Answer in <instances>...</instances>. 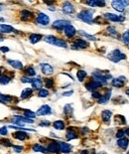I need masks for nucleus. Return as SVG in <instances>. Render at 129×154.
Instances as JSON below:
<instances>
[{"label": "nucleus", "mask_w": 129, "mask_h": 154, "mask_svg": "<svg viewBox=\"0 0 129 154\" xmlns=\"http://www.w3.org/2000/svg\"><path fill=\"white\" fill-rule=\"evenodd\" d=\"M107 57H108V59H109V60L112 61L113 63H118L119 61L124 60V59L126 58V56L124 55L123 53H121V52H120L118 49L113 50L111 53H109V54H108Z\"/></svg>", "instance_id": "3"}, {"label": "nucleus", "mask_w": 129, "mask_h": 154, "mask_svg": "<svg viewBox=\"0 0 129 154\" xmlns=\"http://www.w3.org/2000/svg\"><path fill=\"white\" fill-rule=\"evenodd\" d=\"M66 137H67V140H73V139L78 137V135H77V132L74 131L73 128H69L67 133H66Z\"/></svg>", "instance_id": "22"}, {"label": "nucleus", "mask_w": 129, "mask_h": 154, "mask_svg": "<svg viewBox=\"0 0 129 154\" xmlns=\"http://www.w3.org/2000/svg\"><path fill=\"white\" fill-rule=\"evenodd\" d=\"M2 71H3V68L0 67V77H1V74H2Z\"/></svg>", "instance_id": "54"}, {"label": "nucleus", "mask_w": 129, "mask_h": 154, "mask_svg": "<svg viewBox=\"0 0 129 154\" xmlns=\"http://www.w3.org/2000/svg\"><path fill=\"white\" fill-rule=\"evenodd\" d=\"M107 33L109 34L110 36H112V37H117V31H116V29L114 27H112V26H109V27H107L106 29Z\"/></svg>", "instance_id": "32"}, {"label": "nucleus", "mask_w": 129, "mask_h": 154, "mask_svg": "<svg viewBox=\"0 0 129 154\" xmlns=\"http://www.w3.org/2000/svg\"><path fill=\"white\" fill-rule=\"evenodd\" d=\"M32 149H33V151H35V152H43V153H47L48 152V150L44 146L40 145V144H34Z\"/></svg>", "instance_id": "26"}, {"label": "nucleus", "mask_w": 129, "mask_h": 154, "mask_svg": "<svg viewBox=\"0 0 129 154\" xmlns=\"http://www.w3.org/2000/svg\"><path fill=\"white\" fill-rule=\"evenodd\" d=\"M10 81H11V79L8 76H1L0 77V84L1 85H7Z\"/></svg>", "instance_id": "36"}, {"label": "nucleus", "mask_w": 129, "mask_h": 154, "mask_svg": "<svg viewBox=\"0 0 129 154\" xmlns=\"http://www.w3.org/2000/svg\"><path fill=\"white\" fill-rule=\"evenodd\" d=\"M100 97H101V94H99V93H96V92H93L92 93V98L93 99H100Z\"/></svg>", "instance_id": "48"}, {"label": "nucleus", "mask_w": 129, "mask_h": 154, "mask_svg": "<svg viewBox=\"0 0 129 154\" xmlns=\"http://www.w3.org/2000/svg\"><path fill=\"white\" fill-rule=\"evenodd\" d=\"M45 41L47 42V43H49V44L56 45V46H58V47H62V48H66V47H67V43H66L64 40L58 39V38H56L55 36H52V35L46 36Z\"/></svg>", "instance_id": "2"}, {"label": "nucleus", "mask_w": 129, "mask_h": 154, "mask_svg": "<svg viewBox=\"0 0 129 154\" xmlns=\"http://www.w3.org/2000/svg\"><path fill=\"white\" fill-rule=\"evenodd\" d=\"M3 40H4V39H3V37L0 35V42H1V41H3Z\"/></svg>", "instance_id": "56"}, {"label": "nucleus", "mask_w": 129, "mask_h": 154, "mask_svg": "<svg viewBox=\"0 0 129 154\" xmlns=\"http://www.w3.org/2000/svg\"><path fill=\"white\" fill-rule=\"evenodd\" d=\"M92 154H96V153H92Z\"/></svg>", "instance_id": "60"}, {"label": "nucleus", "mask_w": 129, "mask_h": 154, "mask_svg": "<svg viewBox=\"0 0 129 154\" xmlns=\"http://www.w3.org/2000/svg\"><path fill=\"white\" fill-rule=\"evenodd\" d=\"M125 134H126V135H127V136H129V128H127V129H126V130H125Z\"/></svg>", "instance_id": "52"}, {"label": "nucleus", "mask_w": 129, "mask_h": 154, "mask_svg": "<svg viewBox=\"0 0 129 154\" xmlns=\"http://www.w3.org/2000/svg\"><path fill=\"white\" fill-rule=\"evenodd\" d=\"M53 126H54V128L57 129V130H63V129L65 128V123H64V121H62V120H57L53 123Z\"/></svg>", "instance_id": "29"}, {"label": "nucleus", "mask_w": 129, "mask_h": 154, "mask_svg": "<svg viewBox=\"0 0 129 154\" xmlns=\"http://www.w3.org/2000/svg\"><path fill=\"white\" fill-rule=\"evenodd\" d=\"M13 136H14V138L18 139V140H25L28 135H27L26 132H23V131H20V130H19V131L13 133Z\"/></svg>", "instance_id": "23"}, {"label": "nucleus", "mask_w": 129, "mask_h": 154, "mask_svg": "<svg viewBox=\"0 0 129 154\" xmlns=\"http://www.w3.org/2000/svg\"><path fill=\"white\" fill-rule=\"evenodd\" d=\"M41 69H42L43 74H45V75H52L54 73L53 67L49 64H41Z\"/></svg>", "instance_id": "12"}, {"label": "nucleus", "mask_w": 129, "mask_h": 154, "mask_svg": "<svg viewBox=\"0 0 129 154\" xmlns=\"http://www.w3.org/2000/svg\"><path fill=\"white\" fill-rule=\"evenodd\" d=\"M70 24H71V22L67 21V20H57V21L54 22L53 26H54V28L58 29V30H62V29H65Z\"/></svg>", "instance_id": "8"}, {"label": "nucleus", "mask_w": 129, "mask_h": 154, "mask_svg": "<svg viewBox=\"0 0 129 154\" xmlns=\"http://www.w3.org/2000/svg\"><path fill=\"white\" fill-rule=\"evenodd\" d=\"M71 94H73V91H71V92H67V93H64L63 95H65V97H69V95H71Z\"/></svg>", "instance_id": "51"}, {"label": "nucleus", "mask_w": 129, "mask_h": 154, "mask_svg": "<svg viewBox=\"0 0 129 154\" xmlns=\"http://www.w3.org/2000/svg\"><path fill=\"white\" fill-rule=\"evenodd\" d=\"M31 94H32V89H31V88H25L22 92V94H21V99H27Z\"/></svg>", "instance_id": "31"}, {"label": "nucleus", "mask_w": 129, "mask_h": 154, "mask_svg": "<svg viewBox=\"0 0 129 154\" xmlns=\"http://www.w3.org/2000/svg\"><path fill=\"white\" fill-rule=\"evenodd\" d=\"M124 134H125V132H124V130H122V129H119L117 132H116V137L117 138H122L124 136Z\"/></svg>", "instance_id": "44"}, {"label": "nucleus", "mask_w": 129, "mask_h": 154, "mask_svg": "<svg viewBox=\"0 0 129 154\" xmlns=\"http://www.w3.org/2000/svg\"><path fill=\"white\" fill-rule=\"evenodd\" d=\"M1 143L6 146V147H11L12 146V142L9 140V139H5V138H3V139H1Z\"/></svg>", "instance_id": "42"}, {"label": "nucleus", "mask_w": 129, "mask_h": 154, "mask_svg": "<svg viewBox=\"0 0 129 154\" xmlns=\"http://www.w3.org/2000/svg\"><path fill=\"white\" fill-rule=\"evenodd\" d=\"M115 120L117 121V122H119V123H121V124H125L126 123V119L122 116H115Z\"/></svg>", "instance_id": "39"}, {"label": "nucleus", "mask_w": 129, "mask_h": 154, "mask_svg": "<svg viewBox=\"0 0 129 154\" xmlns=\"http://www.w3.org/2000/svg\"><path fill=\"white\" fill-rule=\"evenodd\" d=\"M8 64L12 66L13 68H15L17 70H21L23 68V64L20 62V61H16V60H8Z\"/></svg>", "instance_id": "21"}, {"label": "nucleus", "mask_w": 129, "mask_h": 154, "mask_svg": "<svg viewBox=\"0 0 129 154\" xmlns=\"http://www.w3.org/2000/svg\"><path fill=\"white\" fill-rule=\"evenodd\" d=\"M92 14H93V10L85 9V10H83V11L79 12V15H78V18L80 19L82 21H84V22L91 24V23L93 22V16H92Z\"/></svg>", "instance_id": "1"}, {"label": "nucleus", "mask_w": 129, "mask_h": 154, "mask_svg": "<svg viewBox=\"0 0 129 154\" xmlns=\"http://www.w3.org/2000/svg\"><path fill=\"white\" fill-rule=\"evenodd\" d=\"M89 46L87 42L84 41V40H82V39H76L74 40V47L78 49V48H80V49H84Z\"/></svg>", "instance_id": "17"}, {"label": "nucleus", "mask_w": 129, "mask_h": 154, "mask_svg": "<svg viewBox=\"0 0 129 154\" xmlns=\"http://www.w3.org/2000/svg\"><path fill=\"white\" fill-rule=\"evenodd\" d=\"M49 9H50L51 11H55V8H54V7H52V6H51L50 8H49Z\"/></svg>", "instance_id": "55"}, {"label": "nucleus", "mask_w": 129, "mask_h": 154, "mask_svg": "<svg viewBox=\"0 0 129 154\" xmlns=\"http://www.w3.org/2000/svg\"><path fill=\"white\" fill-rule=\"evenodd\" d=\"M128 139H126V138H120V139H118L117 141V145L119 146V147H121L122 149H126L127 148V146H128Z\"/></svg>", "instance_id": "25"}, {"label": "nucleus", "mask_w": 129, "mask_h": 154, "mask_svg": "<svg viewBox=\"0 0 129 154\" xmlns=\"http://www.w3.org/2000/svg\"><path fill=\"white\" fill-rule=\"evenodd\" d=\"M104 17L112 22H123L125 20L124 16H119V15L112 14V13H106V14H104Z\"/></svg>", "instance_id": "5"}, {"label": "nucleus", "mask_w": 129, "mask_h": 154, "mask_svg": "<svg viewBox=\"0 0 129 154\" xmlns=\"http://www.w3.org/2000/svg\"><path fill=\"white\" fill-rule=\"evenodd\" d=\"M126 94H127V95H129V89H127V91H126Z\"/></svg>", "instance_id": "57"}, {"label": "nucleus", "mask_w": 129, "mask_h": 154, "mask_svg": "<svg viewBox=\"0 0 129 154\" xmlns=\"http://www.w3.org/2000/svg\"><path fill=\"white\" fill-rule=\"evenodd\" d=\"M127 154H129V151H128V152H127Z\"/></svg>", "instance_id": "59"}, {"label": "nucleus", "mask_w": 129, "mask_h": 154, "mask_svg": "<svg viewBox=\"0 0 129 154\" xmlns=\"http://www.w3.org/2000/svg\"><path fill=\"white\" fill-rule=\"evenodd\" d=\"M21 82L22 83H32V79H29V78H22L21 79Z\"/></svg>", "instance_id": "47"}, {"label": "nucleus", "mask_w": 129, "mask_h": 154, "mask_svg": "<svg viewBox=\"0 0 129 154\" xmlns=\"http://www.w3.org/2000/svg\"><path fill=\"white\" fill-rule=\"evenodd\" d=\"M36 116V113L33 112V111H31V110H26L25 111V117H27V118H34Z\"/></svg>", "instance_id": "41"}, {"label": "nucleus", "mask_w": 129, "mask_h": 154, "mask_svg": "<svg viewBox=\"0 0 129 154\" xmlns=\"http://www.w3.org/2000/svg\"><path fill=\"white\" fill-rule=\"evenodd\" d=\"M31 17H32V13L30 11H28V10H23L21 12V19H22L23 21H27Z\"/></svg>", "instance_id": "30"}, {"label": "nucleus", "mask_w": 129, "mask_h": 154, "mask_svg": "<svg viewBox=\"0 0 129 154\" xmlns=\"http://www.w3.org/2000/svg\"><path fill=\"white\" fill-rule=\"evenodd\" d=\"M124 82H125V78L124 77H119L116 79H113L111 85L115 88H122L124 86Z\"/></svg>", "instance_id": "11"}, {"label": "nucleus", "mask_w": 129, "mask_h": 154, "mask_svg": "<svg viewBox=\"0 0 129 154\" xmlns=\"http://www.w3.org/2000/svg\"><path fill=\"white\" fill-rule=\"evenodd\" d=\"M0 11H1V6H0Z\"/></svg>", "instance_id": "58"}, {"label": "nucleus", "mask_w": 129, "mask_h": 154, "mask_svg": "<svg viewBox=\"0 0 129 154\" xmlns=\"http://www.w3.org/2000/svg\"><path fill=\"white\" fill-rule=\"evenodd\" d=\"M50 125V122L49 121H42L40 123V126H49Z\"/></svg>", "instance_id": "49"}, {"label": "nucleus", "mask_w": 129, "mask_h": 154, "mask_svg": "<svg viewBox=\"0 0 129 154\" xmlns=\"http://www.w3.org/2000/svg\"><path fill=\"white\" fill-rule=\"evenodd\" d=\"M25 73H26V75L29 76V77H33V76L36 75V72H35L34 68H32V67H28V68L25 70Z\"/></svg>", "instance_id": "35"}, {"label": "nucleus", "mask_w": 129, "mask_h": 154, "mask_svg": "<svg viewBox=\"0 0 129 154\" xmlns=\"http://www.w3.org/2000/svg\"><path fill=\"white\" fill-rule=\"evenodd\" d=\"M122 40H123L124 43H126V44L129 45V29L126 32L123 33V35H122Z\"/></svg>", "instance_id": "38"}, {"label": "nucleus", "mask_w": 129, "mask_h": 154, "mask_svg": "<svg viewBox=\"0 0 129 154\" xmlns=\"http://www.w3.org/2000/svg\"><path fill=\"white\" fill-rule=\"evenodd\" d=\"M62 9L63 11L65 12V13H67V14H72V13L74 12V8H73V6L72 5L71 2H65Z\"/></svg>", "instance_id": "13"}, {"label": "nucleus", "mask_w": 129, "mask_h": 154, "mask_svg": "<svg viewBox=\"0 0 129 154\" xmlns=\"http://www.w3.org/2000/svg\"><path fill=\"white\" fill-rule=\"evenodd\" d=\"M64 31H65V34H66V36H67V38H72L74 36V34L77 33V31H76V29L73 27V25H67V27L64 29Z\"/></svg>", "instance_id": "10"}, {"label": "nucleus", "mask_w": 129, "mask_h": 154, "mask_svg": "<svg viewBox=\"0 0 129 154\" xmlns=\"http://www.w3.org/2000/svg\"><path fill=\"white\" fill-rule=\"evenodd\" d=\"M92 77L94 78V81L100 83L101 85H105L107 82V79L111 78L110 75H103L99 72H93L92 73Z\"/></svg>", "instance_id": "4"}, {"label": "nucleus", "mask_w": 129, "mask_h": 154, "mask_svg": "<svg viewBox=\"0 0 129 154\" xmlns=\"http://www.w3.org/2000/svg\"><path fill=\"white\" fill-rule=\"evenodd\" d=\"M86 76H87V74H86V72L84 71H79L77 73V77H78V80L79 82H83Z\"/></svg>", "instance_id": "33"}, {"label": "nucleus", "mask_w": 129, "mask_h": 154, "mask_svg": "<svg viewBox=\"0 0 129 154\" xmlns=\"http://www.w3.org/2000/svg\"><path fill=\"white\" fill-rule=\"evenodd\" d=\"M0 51L3 52V53H6V52L9 51V48L8 47H0Z\"/></svg>", "instance_id": "50"}, {"label": "nucleus", "mask_w": 129, "mask_h": 154, "mask_svg": "<svg viewBox=\"0 0 129 154\" xmlns=\"http://www.w3.org/2000/svg\"><path fill=\"white\" fill-rule=\"evenodd\" d=\"M51 113H52V110H51L50 106L48 105H44L38 110L36 116H48V114H51Z\"/></svg>", "instance_id": "7"}, {"label": "nucleus", "mask_w": 129, "mask_h": 154, "mask_svg": "<svg viewBox=\"0 0 129 154\" xmlns=\"http://www.w3.org/2000/svg\"><path fill=\"white\" fill-rule=\"evenodd\" d=\"M32 86H33V88H42V86H43V82H42V80L41 79H32Z\"/></svg>", "instance_id": "28"}, {"label": "nucleus", "mask_w": 129, "mask_h": 154, "mask_svg": "<svg viewBox=\"0 0 129 154\" xmlns=\"http://www.w3.org/2000/svg\"><path fill=\"white\" fill-rule=\"evenodd\" d=\"M111 5H112V7L116 10V11L118 12H123L124 11V7L123 5H122V3H121V1L120 0H115V1H112V3H111Z\"/></svg>", "instance_id": "18"}, {"label": "nucleus", "mask_w": 129, "mask_h": 154, "mask_svg": "<svg viewBox=\"0 0 129 154\" xmlns=\"http://www.w3.org/2000/svg\"><path fill=\"white\" fill-rule=\"evenodd\" d=\"M111 116H112V113H111L110 110H103L102 113H101V117H102L104 122H109L110 118H111Z\"/></svg>", "instance_id": "24"}, {"label": "nucleus", "mask_w": 129, "mask_h": 154, "mask_svg": "<svg viewBox=\"0 0 129 154\" xmlns=\"http://www.w3.org/2000/svg\"><path fill=\"white\" fill-rule=\"evenodd\" d=\"M45 85H46V88H51L52 87H53V85H54V81H53L52 79H46Z\"/></svg>", "instance_id": "43"}, {"label": "nucleus", "mask_w": 129, "mask_h": 154, "mask_svg": "<svg viewBox=\"0 0 129 154\" xmlns=\"http://www.w3.org/2000/svg\"><path fill=\"white\" fill-rule=\"evenodd\" d=\"M80 154H89V151H86V150H84V151H82Z\"/></svg>", "instance_id": "53"}, {"label": "nucleus", "mask_w": 129, "mask_h": 154, "mask_svg": "<svg viewBox=\"0 0 129 154\" xmlns=\"http://www.w3.org/2000/svg\"><path fill=\"white\" fill-rule=\"evenodd\" d=\"M41 38H42V36L39 35V34H32V35H30L29 40H30V42L32 44H36V43H38L41 40Z\"/></svg>", "instance_id": "27"}, {"label": "nucleus", "mask_w": 129, "mask_h": 154, "mask_svg": "<svg viewBox=\"0 0 129 154\" xmlns=\"http://www.w3.org/2000/svg\"><path fill=\"white\" fill-rule=\"evenodd\" d=\"M13 149H14V151L17 152V153H20V152H22L23 151L22 146H16V145H14V146H13Z\"/></svg>", "instance_id": "45"}, {"label": "nucleus", "mask_w": 129, "mask_h": 154, "mask_svg": "<svg viewBox=\"0 0 129 154\" xmlns=\"http://www.w3.org/2000/svg\"><path fill=\"white\" fill-rule=\"evenodd\" d=\"M110 95H111V92L108 91L104 95H101L100 99H98V104L99 105H105L107 101L109 100V99H110Z\"/></svg>", "instance_id": "20"}, {"label": "nucleus", "mask_w": 129, "mask_h": 154, "mask_svg": "<svg viewBox=\"0 0 129 154\" xmlns=\"http://www.w3.org/2000/svg\"><path fill=\"white\" fill-rule=\"evenodd\" d=\"M86 4L91 7H103L105 6V2L102 0H91V1H86Z\"/></svg>", "instance_id": "15"}, {"label": "nucleus", "mask_w": 129, "mask_h": 154, "mask_svg": "<svg viewBox=\"0 0 129 154\" xmlns=\"http://www.w3.org/2000/svg\"><path fill=\"white\" fill-rule=\"evenodd\" d=\"M102 85H101L100 83H98V82H96V81H90L89 84H86L85 85V88H86V89L87 91H91V92H93V91H96L97 88H99V87H101Z\"/></svg>", "instance_id": "9"}, {"label": "nucleus", "mask_w": 129, "mask_h": 154, "mask_svg": "<svg viewBox=\"0 0 129 154\" xmlns=\"http://www.w3.org/2000/svg\"><path fill=\"white\" fill-rule=\"evenodd\" d=\"M37 22L41 24V25H48L49 22H50V18L48 15H46L45 13H39L38 16H37Z\"/></svg>", "instance_id": "6"}, {"label": "nucleus", "mask_w": 129, "mask_h": 154, "mask_svg": "<svg viewBox=\"0 0 129 154\" xmlns=\"http://www.w3.org/2000/svg\"><path fill=\"white\" fill-rule=\"evenodd\" d=\"M14 30V28L10 26V25H6V24H0V33H4V34H8L11 33ZM17 32V31H15Z\"/></svg>", "instance_id": "14"}, {"label": "nucleus", "mask_w": 129, "mask_h": 154, "mask_svg": "<svg viewBox=\"0 0 129 154\" xmlns=\"http://www.w3.org/2000/svg\"><path fill=\"white\" fill-rule=\"evenodd\" d=\"M38 95L40 98H47L49 95V92L47 89H44V88H41L38 93Z\"/></svg>", "instance_id": "37"}, {"label": "nucleus", "mask_w": 129, "mask_h": 154, "mask_svg": "<svg viewBox=\"0 0 129 154\" xmlns=\"http://www.w3.org/2000/svg\"><path fill=\"white\" fill-rule=\"evenodd\" d=\"M79 33L82 36H84V37H85V38H87L89 40H91V41H94V40H96L94 36H91V35H90V34L85 33V32H84V31H83V30H79Z\"/></svg>", "instance_id": "34"}, {"label": "nucleus", "mask_w": 129, "mask_h": 154, "mask_svg": "<svg viewBox=\"0 0 129 154\" xmlns=\"http://www.w3.org/2000/svg\"><path fill=\"white\" fill-rule=\"evenodd\" d=\"M48 151H50L52 153H57L60 151V148H59V144L58 142H55V141H52V142L49 144L48 148H47Z\"/></svg>", "instance_id": "19"}, {"label": "nucleus", "mask_w": 129, "mask_h": 154, "mask_svg": "<svg viewBox=\"0 0 129 154\" xmlns=\"http://www.w3.org/2000/svg\"><path fill=\"white\" fill-rule=\"evenodd\" d=\"M64 111H65V114H70V113H72V111H73V107H72V105H65V107H64Z\"/></svg>", "instance_id": "40"}, {"label": "nucleus", "mask_w": 129, "mask_h": 154, "mask_svg": "<svg viewBox=\"0 0 129 154\" xmlns=\"http://www.w3.org/2000/svg\"><path fill=\"white\" fill-rule=\"evenodd\" d=\"M58 144H59L60 151H62V152H64V153H67V152H70V151H71V149H72V146H71L69 143L58 142Z\"/></svg>", "instance_id": "16"}, {"label": "nucleus", "mask_w": 129, "mask_h": 154, "mask_svg": "<svg viewBox=\"0 0 129 154\" xmlns=\"http://www.w3.org/2000/svg\"><path fill=\"white\" fill-rule=\"evenodd\" d=\"M0 134L1 135H6L7 134V127L6 126H3L0 128Z\"/></svg>", "instance_id": "46"}]
</instances>
